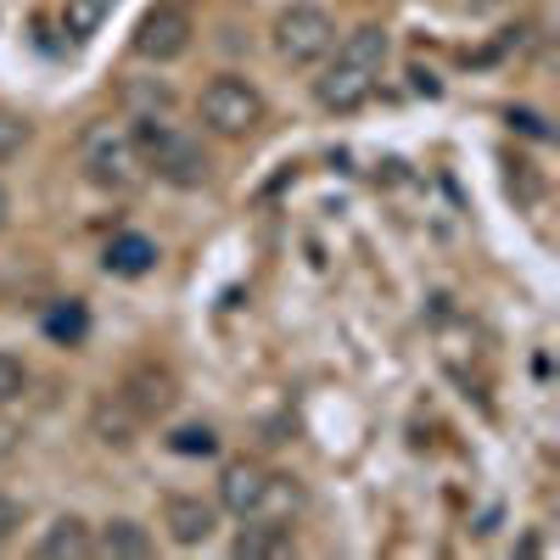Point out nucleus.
I'll return each mask as SVG.
<instances>
[{"mask_svg":"<svg viewBox=\"0 0 560 560\" xmlns=\"http://www.w3.org/2000/svg\"><path fill=\"white\" fill-rule=\"evenodd\" d=\"M135 152H140V163H152L168 185H179V191H197V185H208V152H202V140H191V135H179V129H168V124H158V118H135Z\"/></svg>","mask_w":560,"mask_h":560,"instance_id":"f257e3e1","label":"nucleus"},{"mask_svg":"<svg viewBox=\"0 0 560 560\" xmlns=\"http://www.w3.org/2000/svg\"><path fill=\"white\" fill-rule=\"evenodd\" d=\"M79 168H84L90 185H102V191H129L147 163H140L129 129H118V124H96V129L84 135V147H79Z\"/></svg>","mask_w":560,"mask_h":560,"instance_id":"f03ea898","label":"nucleus"},{"mask_svg":"<svg viewBox=\"0 0 560 560\" xmlns=\"http://www.w3.org/2000/svg\"><path fill=\"white\" fill-rule=\"evenodd\" d=\"M202 124L224 140H242L264 124V96H258V84L242 79V73H224L202 90Z\"/></svg>","mask_w":560,"mask_h":560,"instance_id":"7ed1b4c3","label":"nucleus"},{"mask_svg":"<svg viewBox=\"0 0 560 560\" xmlns=\"http://www.w3.org/2000/svg\"><path fill=\"white\" fill-rule=\"evenodd\" d=\"M337 45V23H331V12L325 7H287L280 12V23H275V57L280 62H292V68H308V62H319L325 51Z\"/></svg>","mask_w":560,"mask_h":560,"instance_id":"20e7f679","label":"nucleus"},{"mask_svg":"<svg viewBox=\"0 0 560 560\" xmlns=\"http://www.w3.org/2000/svg\"><path fill=\"white\" fill-rule=\"evenodd\" d=\"M191 39H197V23L185 18L179 7H152L147 18L135 23V57L140 62H179L185 51H191Z\"/></svg>","mask_w":560,"mask_h":560,"instance_id":"39448f33","label":"nucleus"},{"mask_svg":"<svg viewBox=\"0 0 560 560\" xmlns=\"http://www.w3.org/2000/svg\"><path fill=\"white\" fill-rule=\"evenodd\" d=\"M376 79H382L376 68H364V62H353V57H342V51H337V62L314 79V102H319L325 113H353V107H364V102H370Z\"/></svg>","mask_w":560,"mask_h":560,"instance_id":"423d86ee","label":"nucleus"},{"mask_svg":"<svg viewBox=\"0 0 560 560\" xmlns=\"http://www.w3.org/2000/svg\"><path fill=\"white\" fill-rule=\"evenodd\" d=\"M140 420H158V415H168L174 409V398H179V387H174V376L168 370H158V364H135L129 376H124V393H118Z\"/></svg>","mask_w":560,"mask_h":560,"instance_id":"0eeeda50","label":"nucleus"},{"mask_svg":"<svg viewBox=\"0 0 560 560\" xmlns=\"http://www.w3.org/2000/svg\"><path fill=\"white\" fill-rule=\"evenodd\" d=\"M264 482H269V471H264L258 459H230L224 471H219V504L230 510V516L253 522L258 516V499H264Z\"/></svg>","mask_w":560,"mask_h":560,"instance_id":"6e6552de","label":"nucleus"},{"mask_svg":"<svg viewBox=\"0 0 560 560\" xmlns=\"http://www.w3.org/2000/svg\"><path fill=\"white\" fill-rule=\"evenodd\" d=\"M163 527H168V538H174L179 549H197V544H208V538H213V527H219V510H213L208 499L174 493V499L163 504Z\"/></svg>","mask_w":560,"mask_h":560,"instance_id":"1a4fd4ad","label":"nucleus"},{"mask_svg":"<svg viewBox=\"0 0 560 560\" xmlns=\"http://www.w3.org/2000/svg\"><path fill=\"white\" fill-rule=\"evenodd\" d=\"M107 275H124V280H140V275H152L158 264V242L152 236H135V230H124V236L107 242Z\"/></svg>","mask_w":560,"mask_h":560,"instance_id":"9d476101","label":"nucleus"},{"mask_svg":"<svg viewBox=\"0 0 560 560\" xmlns=\"http://www.w3.org/2000/svg\"><path fill=\"white\" fill-rule=\"evenodd\" d=\"M303 510V488H298V477H280V471H269V482H264V499H258V516L253 522H269V527H292V516Z\"/></svg>","mask_w":560,"mask_h":560,"instance_id":"9b49d317","label":"nucleus"},{"mask_svg":"<svg viewBox=\"0 0 560 560\" xmlns=\"http://www.w3.org/2000/svg\"><path fill=\"white\" fill-rule=\"evenodd\" d=\"M39 555L45 560H79V555H96V538H90V527L79 516H57L39 538Z\"/></svg>","mask_w":560,"mask_h":560,"instance_id":"f8f14e48","label":"nucleus"},{"mask_svg":"<svg viewBox=\"0 0 560 560\" xmlns=\"http://www.w3.org/2000/svg\"><path fill=\"white\" fill-rule=\"evenodd\" d=\"M96 555H113V560H147L152 555V533L140 522H107V533L96 538Z\"/></svg>","mask_w":560,"mask_h":560,"instance_id":"ddd939ff","label":"nucleus"},{"mask_svg":"<svg viewBox=\"0 0 560 560\" xmlns=\"http://www.w3.org/2000/svg\"><path fill=\"white\" fill-rule=\"evenodd\" d=\"M387 51H393V39H387V28L382 23H359L348 39H342V57H353V62H364V68H387Z\"/></svg>","mask_w":560,"mask_h":560,"instance_id":"4468645a","label":"nucleus"},{"mask_svg":"<svg viewBox=\"0 0 560 560\" xmlns=\"http://www.w3.org/2000/svg\"><path fill=\"white\" fill-rule=\"evenodd\" d=\"M230 549H236L242 560H264V555H287L292 549V527H269V522H253L236 544H230Z\"/></svg>","mask_w":560,"mask_h":560,"instance_id":"2eb2a0df","label":"nucleus"},{"mask_svg":"<svg viewBox=\"0 0 560 560\" xmlns=\"http://www.w3.org/2000/svg\"><path fill=\"white\" fill-rule=\"evenodd\" d=\"M84 331H90V314H84V303H57L51 314H45V337L51 342H62V348H73V342H84Z\"/></svg>","mask_w":560,"mask_h":560,"instance_id":"dca6fc26","label":"nucleus"},{"mask_svg":"<svg viewBox=\"0 0 560 560\" xmlns=\"http://www.w3.org/2000/svg\"><path fill=\"white\" fill-rule=\"evenodd\" d=\"M113 7H118V0H68V7H62V28H68L73 39H90V34L113 18Z\"/></svg>","mask_w":560,"mask_h":560,"instance_id":"f3484780","label":"nucleus"},{"mask_svg":"<svg viewBox=\"0 0 560 560\" xmlns=\"http://www.w3.org/2000/svg\"><path fill=\"white\" fill-rule=\"evenodd\" d=\"M96 438L113 443V448H129L135 443V409L118 398V404H96Z\"/></svg>","mask_w":560,"mask_h":560,"instance_id":"a211bd4d","label":"nucleus"},{"mask_svg":"<svg viewBox=\"0 0 560 560\" xmlns=\"http://www.w3.org/2000/svg\"><path fill=\"white\" fill-rule=\"evenodd\" d=\"M23 387H28V364H23L18 353L0 348V409L18 404V398H23Z\"/></svg>","mask_w":560,"mask_h":560,"instance_id":"6ab92c4d","label":"nucleus"},{"mask_svg":"<svg viewBox=\"0 0 560 560\" xmlns=\"http://www.w3.org/2000/svg\"><path fill=\"white\" fill-rule=\"evenodd\" d=\"M168 448H174V454H202V459H208V454H219V432H213V427H179V432L168 438Z\"/></svg>","mask_w":560,"mask_h":560,"instance_id":"aec40b11","label":"nucleus"},{"mask_svg":"<svg viewBox=\"0 0 560 560\" xmlns=\"http://www.w3.org/2000/svg\"><path fill=\"white\" fill-rule=\"evenodd\" d=\"M28 147V124L18 113H0V163H12Z\"/></svg>","mask_w":560,"mask_h":560,"instance_id":"412c9836","label":"nucleus"},{"mask_svg":"<svg viewBox=\"0 0 560 560\" xmlns=\"http://www.w3.org/2000/svg\"><path fill=\"white\" fill-rule=\"evenodd\" d=\"M18 527H23V504H18L12 493H0V549L18 538Z\"/></svg>","mask_w":560,"mask_h":560,"instance_id":"4be33fe9","label":"nucleus"},{"mask_svg":"<svg viewBox=\"0 0 560 560\" xmlns=\"http://www.w3.org/2000/svg\"><path fill=\"white\" fill-rule=\"evenodd\" d=\"M7 224H12V197H7V185H0V236H7Z\"/></svg>","mask_w":560,"mask_h":560,"instance_id":"5701e85b","label":"nucleus"},{"mask_svg":"<svg viewBox=\"0 0 560 560\" xmlns=\"http://www.w3.org/2000/svg\"><path fill=\"white\" fill-rule=\"evenodd\" d=\"M465 7H499V0H465Z\"/></svg>","mask_w":560,"mask_h":560,"instance_id":"b1692460","label":"nucleus"}]
</instances>
